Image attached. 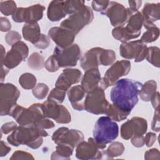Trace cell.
Here are the masks:
<instances>
[{"instance_id":"obj_22","label":"cell","mask_w":160,"mask_h":160,"mask_svg":"<svg viewBox=\"0 0 160 160\" xmlns=\"http://www.w3.org/2000/svg\"><path fill=\"white\" fill-rule=\"evenodd\" d=\"M101 79L98 68H92L85 71L81 79V86L86 92H88L99 85Z\"/></svg>"},{"instance_id":"obj_20","label":"cell","mask_w":160,"mask_h":160,"mask_svg":"<svg viewBox=\"0 0 160 160\" xmlns=\"http://www.w3.org/2000/svg\"><path fill=\"white\" fill-rule=\"evenodd\" d=\"M142 25L146 29L154 25L160 18V3H146L141 12Z\"/></svg>"},{"instance_id":"obj_12","label":"cell","mask_w":160,"mask_h":160,"mask_svg":"<svg viewBox=\"0 0 160 160\" xmlns=\"http://www.w3.org/2000/svg\"><path fill=\"white\" fill-rule=\"evenodd\" d=\"M147 49L146 44L139 39L122 42L119 47V52L121 57L127 59H134V62H139L146 58Z\"/></svg>"},{"instance_id":"obj_33","label":"cell","mask_w":160,"mask_h":160,"mask_svg":"<svg viewBox=\"0 0 160 160\" xmlns=\"http://www.w3.org/2000/svg\"><path fill=\"white\" fill-rule=\"evenodd\" d=\"M36 82L37 80L35 76L29 72L23 73L19 78V83L25 89H33L36 85Z\"/></svg>"},{"instance_id":"obj_52","label":"cell","mask_w":160,"mask_h":160,"mask_svg":"<svg viewBox=\"0 0 160 160\" xmlns=\"http://www.w3.org/2000/svg\"><path fill=\"white\" fill-rule=\"evenodd\" d=\"M129 10L131 12H134L138 11L139 8L141 6L142 1H129Z\"/></svg>"},{"instance_id":"obj_7","label":"cell","mask_w":160,"mask_h":160,"mask_svg":"<svg viewBox=\"0 0 160 160\" xmlns=\"http://www.w3.org/2000/svg\"><path fill=\"white\" fill-rule=\"evenodd\" d=\"M20 91L11 83H1L0 86V115H10L13 108L18 104Z\"/></svg>"},{"instance_id":"obj_49","label":"cell","mask_w":160,"mask_h":160,"mask_svg":"<svg viewBox=\"0 0 160 160\" xmlns=\"http://www.w3.org/2000/svg\"><path fill=\"white\" fill-rule=\"evenodd\" d=\"M11 29V24L8 19L4 17L0 18V30L2 32H7Z\"/></svg>"},{"instance_id":"obj_28","label":"cell","mask_w":160,"mask_h":160,"mask_svg":"<svg viewBox=\"0 0 160 160\" xmlns=\"http://www.w3.org/2000/svg\"><path fill=\"white\" fill-rule=\"evenodd\" d=\"M157 89V83L154 80H149L142 84L139 95L142 101L145 102L150 101L152 96L156 93Z\"/></svg>"},{"instance_id":"obj_40","label":"cell","mask_w":160,"mask_h":160,"mask_svg":"<svg viewBox=\"0 0 160 160\" xmlns=\"http://www.w3.org/2000/svg\"><path fill=\"white\" fill-rule=\"evenodd\" d=\"M66 93V91L54 88L51 91L48 99L53 100L59 104H61L64 100Z\"/></svg>"},{"instance_id":"obj_10","label":"cell","mask_w":160,"mask_h":160,"mask_svg":"<svg viewBox=\"0 0 160 160\" xmlns=\"http://www.w3.org/2000/svg\"><path fill=\"white\" fill-rule=\"evenodd\" d=\"M53 55L58 61L60 68H71L77 64L81 58V51L77 44H72L66 48L56 46L54 49Z\"/></svg>"},{"instance_id":"obj_36","label":"cell","mask_w":160,"mask_h":160,"mask_svg":"<svg viewBox=\"0 0 160 160\" xmlns=\"http://www.w3.org/2000/svg\"><path fill=\"white\" fill-rule=\"evenodd\" d=\"M112 35L115 39L122 42V43L128 42L134 39V38L127 32L124 26L114 28L112 31Z\"/></svg>"},{"instance_id":"obj_31","label":"cell","mask_w":160,"mask_h":160,"mask_svg":"<svg viewBox=\"0 0 160 160\" xmlns=\"http://www.w3.org/2000/svg\"><path fill=\"white\" fill-rule=\"evenodd\" d=\"M124 149V146L122 142L116 141L111 143L108 149L104 151V152L108 159H112L122 155Z\"/></svg>"},{"instance_id":"obj_14","label":"cell","mask_w":160,"mask_h":160,"mask_svg":"<svg viewBox=\"0 0 160 160\" xmlns=\"http://www.w3.org/2000/svg\"><path fill=\"white\" fill-rule=\"evenodd\" d=\"M132 12L122 4L115 1H109V6L104 12L109 19L110 22L115 28L123 27L128 22Z\"/></svg>"},{"instance_id":"obj_4","label":"cell","mask_w":160,"mask_h":160,"mask_svg":"<svg viewBox=\"0 0 160 160\" xmlns=\"http://www.w3.org/2000/svg\"><path fill=\"white\" fill-rule=\"evenodd\" d=\"M19 126H39L40 122L45 118L41 109V103H34L25 108L17 104L12 110L10 115Z\"/></svg>"},{"instance_id":"obj_21","label":"cell","mask_w":160,"mask_h":160,"mask_svg":"<svg viewBox=\"0 0 160 160\" xmlns=\"http://www.w3.org/2000/svg\"><path fill=\"white\" fill-rule=\"evenodd\" d=\"M104 49L99 47L92 48L88 50L80 59L81 67L84 70L98 68L101 65L100 56Z\"/></svg>"},{"instance_id":"obj_23","label":"cell","mask_w":160,"mask_h":160,"mask_svg":"<svg viewBox=\"0 0 160 160\" xmlns=\"http://www.w3.org/2000/svg\"><path fill=\"white\" fill-rule=\"evenodd\" d=\"M86 93L81 85H76L69 89L67 92L68 98L74 109L77 111L84 109L83 99Z\"/></svg>"},{"instance_id":"obj_35","label":"cell","mask_w":160,"mask_h":160,"mask_svg":"<svg viewBox=\"0 0 160 160\" xmlns=\"http://www.w3.org/2000/svg\"><path fill=\"white\" fill-rule=\"evenodd\" d=\"M64 10L66 14H72L85 5L84 1L68 0L64 1Z\"/></svg>"},{"instance_id":"obj_41","label":"cell","mask_w":160,"mask_h":160,"mask_svg":"<svg viewBox=\"0 0 160 160\" xmlns=\"http://www.w3.org/2000/svg\"><path fill=\"white\" fill-rule=\"evenodd\" d=\"M44 67L48 71L51 72H56L60 68L58 62L53 54L49 56L46 61L44 62Z\"/></svg>"},{"instance_id":"obj_25","label":"cell","mask_w":160,"mask_h":160,"mask_svg":"<svg viewBox=\"0 0 160 160\" xmlns=\"http://www.w3.org/2000/svg\"><path fill=\"white\" fill-rule=\"evenodd\" d=\"M64 1H52L47 10L48 18L52 22L59 21L67 14L64 10Z\"/></svg>"},{"instance_id":"obj_43","label":"cell","mask_w":160,"mask_h":160,"mask_svg":"<svg viewBox=\"0 0 160 160\" xmlns=\"http://www.w3.org/2000/svg\"><path fill=\"white\" fill-rule=\"evenodd\" d=\"M21 36L20 34L15 31H10L5 36V41L10 46H12L16 42L21 41Z\"/></svg>"},{"instance_id":"obj_48","label":"cell","mask_w":160,"mask_h":160,"mask_svg":"<svg viewBox=\"0 0 160 160\" xmlns=\"http://www.w3.org/2000/svg\"><path fill=\"white\" fill-rule=\"evenodd\" d=\"M156 140V134L154 132H149L144 136V144L147 147H151Z\"/></svg>"},{"instance_id":"obj_50","label":"cell","mask_w":160,"mask_h":160,"mask_svg":"<svg viewBox=\"0 0 160 160\" xmlns=\"http://www.w3.org/2000/svg\"><path fill=\"white\" fill-rule=\"evenodd\" d=\"M151 129L155 132L159 131V110H155L154 115L151 123Z\"/></svg>"},{"instance_id":"obj_29","label":"cell","mask_w":160,"mask_h":160,"mask_svg":"<svg viewBox=\"0 0 160 160\" xmlns=\"http://www.w3.org/2000/svg\"><path fill=\"white\" fill-rule=\"evenodd\" d=\"M129 114L130 112L121 110L113 104H109L106 112L107 116L109 117L112 121L117 122L125 120Z\"/></svg>"},{"instance_id":"obj_15","label":"cell","mask_w":160,"mask_h":160,"mask_svg":"<svg viewBox=\"0 0 160 160\" xmlns=\"http://www.w3.org/2000/svg\"><path fill=\"white\" fill-rule=\"evenodd\" d=\"M148 123L141 117H132L124 122L121 127V138L128 140L132 137L143 136L147 131Z\"/></svg>"},{"instance_id":"obj_2","label":"cell","mask_w":160,"mask_h":160,"mask_svg":"<svg viewBox=\"0 0 160 160\" xmlns=\"http://www.w3.org/2000/svg\"><path fill=\"white\" fill-rule=\"evenodd\" d=\"M48 136V133L43 129L36 126H19L7 138L9 144L14 146L26 145L36 149L43 142V138Z\"/></svg>"},{"instance_id":"obj_44","label":"cell","mask_w":160,"mask_h":160,"mask_svg":"<svg viewBox=\"0 0 160 160\" xmlns=\"http://www.w3.org/2000/svg\"><path fill=\"white\" fill-rule=\"evenodd\" d=\"M50 44V38L48 36L44 34H41L39 40L33 44L36 48L41 49H44L47 48Z\"/></svg>"},{"instance_id":"obj_42","label":"cell","mask_w":160,"mask_h":160,"mask_svg":"<svg viewBox=\"0 0 160 160\" xmlns=\"http://www.w3.org/2000/svg\"><path fill=\"white\" fill-rule=\"evenodd\" d=\"M109 1H92L91 6L94 11L104 14L109 6Z\"/></svg>"},{"instance_id":"obj_24","label":"cell","mask_w":160,"mask_h":160,"mask_svg":"<svg viewBox=\"0 0 160 160\" xmlns=\"http://www.w3.org/2000/svg\"><path fill=\"white\" fill-rule=\"evenodd\" d=\"M125 29L134 39L138 38L141 35V29L142 26V16L139 11L132 12L127 22Z\"/></svg>"},{"instance_id":"obj_9","label":"cell","mask_w":160,"mask_h":160,"mask_svg":"<svg viewBox=\"0 0 160 160\" xmlns=\"http://www.w3.org/2000/svg\"><path fill=\"white\" fill-rule=\"evenodd\" d=\"M41 109L45 118H51L59 124H68L71 121V114L68 109L51 99L41 103Z\"/></svg>"},{"instance_id":"obj_1","label":"cell","mask_w":160,"mask_h":160,"mask_svg":"<svg viewBox=\"0 0 160 160\" xmlns=\"http://www.w3.org/2000/svg\"><path fill=\"white\" fill-rule=\"evenodd\" d=\"M142 86L141 82L132 79H119L110 92L112 104L121 110L131 113L138 102L139 92Z\"/></svg>"},{"instance_id":"obj_55","label":"cell","mask_w":160,"mask_h":160,"mask_svg":"<svg viewBox=\"0 0 160 160\" xmlns=\"http://www.w3.org/2000/svg\"><path fill=\"white\" fill-rule=\"evenodd\" d=\"M8 72H9V69L6 68L3 65H1V82H2L4 81V79Z\"/></svg>"},{"instance_id":"obj_19","label":"cell","mask_w":160,"mask_h":160,"mask_svg":"<svg viewBox=\"0 0 160 160\" xmlns=\"http://www.w3.org/2000/svg\"><path fill=\"white\" fill-rule=\"evenodd\" d=\"M48 36L58 46L66 48L72 44L76 34L68 29L62 27H52L48 31Z\"/></svg>"},{"instance_id":"obj_32","label":"cell","mask_w":160,"mask_h":160,"mask_svg":"<svg viewBox=\"0 0 160 160\" xmlns=\"http://www.w3.org/2000/svg\"><path fill=\"white\" fill-rule=\"evenodd\" d=\"M143 33L140 40L143 43H150L158 39L159 36V29L155 24L147 28Z\"/></svg>"},{"instance_id":"obj_27","label":"cell","mask_w":160,"mask_h":160,"mask_svg":"<svg viewBox=\"0 0 160 160\" xmlns=\"http://www.w3.org/2000/svg\"><path fill=\"white\" fill-rule=\"evenodd\" d=\"M74 147L66 143H59L56 146V150L51 154V159H69L72 154Z\"/></svg>"},{"instance_id":"obj_17","label":"cell","mask_w":160,"mask_h":160,"mask_svg":"<svg viewBox=\"0 0 160 160\" xmlns=\"http://www.w3.org/2000/svg\"><path fill=\"white\" fill-rule=\"evenodd\" d=\"M84 139V134L81 131L74 129H69L66 127L58 128L52 135V140L55 144L66 143L74 148L83 141Z\"/></svg>"},{"instance_id":"obj_54","label":"cell","mask_w":160,"mask_h":160,"mask_svg":"<svg viewBox=\"0 0 160 160\" xmlns=\"http://www.w3.org/2000/svg\"><path fill=\"white\" fill-rule=\"evenodd\" d=\"M150 101L151 104L154 109V110H159V92H156V93L152 96Z\"/></svg>"},{"instance_id":"obj_47","label":"cell","mask_w":160,"mask_h":160,"mask_svg":"<svg viewBox=\"0 0 160 160\" xmlns=\"http://www.w3.org/2000/svg\"><path fill=\"white\" fill-rule=\"evenodd\" d=\"M159 151L156 148L151 149L144 153V159L146 160L159 159Z\"/></svg>"},{"instance_id":"obj_38","label":"cell","mask_w":160,"mask_h":160,"mask_svg":"<svg viewBox=\"0 0 160 160\" xmlns=\"http://www.w3.org/2000/svg\"><path fill=\"white\" fill-rule=\"evenodd\" d=\"M17 9L16 4L14 1H2L0 2V11L5 16H12Z\"/></svg>"},{"instance_id":"obj_16","label":"cell","mask_w":160,"mask_h":160,"mask_svg":"<svg viewBox=\"0 0 160 160\" xmlns=\"http://www.w3.org/2000/svg\"><path fill=\"white\" fill-rule=\"evenodd\" d=\"M105 155L104 151L101 149L93 138H89L88 141H82L76 149V157L81 160L99 159Z\"/></svg>"},{"instance_id":"obj_34","label":"cell","mask_w":160,"mask_h":160,"mask_svg":"<svg viewBox=\"0 0 160 160\" xmlns=\"http://www.w3.org/2000/svg\"><path fill=\"white\" fill-rule=\"evenodd\" d=\"M146 59L154 66L159 68V48L156 46H151L148 48Z\"/></svg>"},{"instance_id":"obj_46","label":"cell","mask_w":160,"mask_h":160,"mask_svg":"<svg viewBox=\"0 0 160 160\" xmlns=\"http://www.w3.org/2000/svg\"><path fill=\"white\" fill-rule=\"evenodd\" d=\"M18 128V126L16 123H15L13 121L6 122L1 126V133H3L4 134H8L13 131H14Z\"/></svg>"},{"instance_id":"obj_26","label":"cell","mask_w":160,"mask_h":160,"mask_svg":"<svg viewBox=\"0 0 160 160\" xmlns=\"http://www.w3.org/2000/svg\"><path fill=\"white\" fill-rule=\"evenodd\" d=\"M22 33L25 40L34 44L39 39L41 33L39 25L36 23H25L22 29Z\"/></svg>"},{"instance_id":"obj_45","label":"cell","mask_w":160,"mask_h":160,"mask_svg":"<svg viewBox=\"0 0 160 160\" xmlns=\"http://www.w3.org/2000/svg\"><path fill=\"white\" fill-rule=\"evenodd\" d=\"M10 159H34V158L31 154L28 152L16 151L12 154Z\"/></svg>"},{"instance_id":"obj_53","label":"cell","mask_w":160,"mask_h":160,"mask_svg":"<svg viewBox=\"0 0 160 160\" xmlns=\"http://www.w3.org/2000/svg\"><path fill=\"white\" fill-rule=\"evenodd\" d=\"M11 148L8 146L6 142H4L3 141H1L0 142V156L3 157L4 156H6L10 151Z\"/></svg>"},{"instance_id":"obj_5","label":"cell","mask_w":160,"mask_h":160,"mask_svg":"<svg viewBox=\"0 0 160 160\" xmlns=\"http://www.w3.org/2000/svg\"><path fill=\"white\" fill-rule=\"evenodd\" d=\"M94 14L91 8L84 5L75 13L61 22V27L72 31L76 35L79 33L86 26L92 22Z\"/></svg>"},{"instance_id":"obj_37","label":"cell","mask_w":160,"mask_h":160,"mask_svg":"<svg viewBox=\"0 0 160 160\" xmlns=\"http://www.w3.org/2000/svg\"><path fill=\"white\" fill-rule=\"evenodd\" d=\"M116 59V53L111 49H103L100 56L101 65L108 66L112 64Z\"/></svg>"},{"instance_id":"obj_39","label":"cell","mask_w":160,"mask_h":160,"mask_svg":"<svg viewBox=\"0 0 160 160\" xmlns=\"http://www.w3.org/2000/svg\"><path fill=\"white\" fill-rule=\"evenodd\" d=\"M32 94L33 96L38 99H44L49 92L48 86L44 83H38L36 86L32 89Z\"/></svg>"},{"instance_id":"obj_8","label":"cell","mask_w":160,"mask_h":160,"mask_svg":"<svg viewBox=\"0 0 160 160\" xmlns=\"http://www.w3.org/2000/svg\"><path fill=\"white\" fill-rule=\"evenodd\" d=\"M131 70V62L128 60L117 61L106 71L101 79L99 86L104 89L114 86L123 76L127 75Z\"/></svg>"},{"instance_id":"obj_51","label":"cell","mask_w":160,"mask_h":160,"mask_svg":"<svg viewBox=\"0 0 160 160\" xmlns=\"http://www.w3.org/2000/svg\"><path fill=\"white\" fill-rule=\"evenodd\" d=\"M131 142L134 146L136 148H141L144 145V136L143 135L132 137L131 138Z\"/></svg>"},{"instance_id":"obj_6","label":"cell","mask_w":160,"mask_h":160,"mask_svg":"<svg viewBox=\"0 0 160 160\" xmlns=\"http://www.w3.org/2000/svg\"><path fill=\"white\" fill-rule=\"evenodd\" d=\"M109 104L104 89L99 85L88 92L84 101V110L96 115L106 114Z\"/></svg>"},{"instance_id":"obj_18","label":"cell","mask_w":160,"mask_h":160,"mask_svg":"<svg viewBox=\"0 0 160 160\" xmlns=\"http://www.w3.org/2000/svg\"><path fill=\"white\" fill-rule=\"evenodd\" d=\"M82 72L78 69L66 68L59 76L55 83V88L68 91L72 84L80 82Z\"/></svg>"},{"instance_id":"obj_11","label":"cell","mask_w":160,"mask_h":160,"mask_svg":"<svg viewBox=\"0 0 160 160\" xmlns=\"http://www.w3.org/2000/svg\"><path fill=\"white\" fill-rule=\"evenodd\" d=\"M29 48L26 43L19 41L11 46V49L6 54L1 64L9 69L18 66L28 56Z\"/></svg>"},{"instance_id":"obj_30","label":"cell","mask_w":160,"mask_h":160,"mask_svg":"<svg viewBox=\"0 0 160 160\" xmlns=\"http://www.w3.org/2000/svg\"><path fill=\"white\" fill-rule=\"evenodd\" d=\"M44 57L38 52H34L29 56L28 59V66L36 71H39L44 67Z\"/></svg>"},{"instance_id":"obj_13","label":"cell","mask_w":160,"mask_h":160,"mask_svg":"<svg viewBox=\"0 0 160 160\" xmlns=\"http://www.w3.org/2000/svg\"><path fill=\"white\" fill-rule=\"evenodd\" d=\"M45 7L40 4H34L28 8H18L12 19L16 22L36 23L43 16Z\"/></svg>"},{"instance_id":"obj_3","label":"cell","mask_w":160,"mask_h":160,"mask_svg":"<svg viewBox=\"0 0 160 160\" xmlns=\"http://www.w3.org/2000/svg\"><path fill=\"white\" fill-rule=\"evenodd\" d=\"M93 139L99 147L104 149L106 144L115 140L119 134V127L116 121L108 116H101L96 122L93 129Z\"/></svg>"}]
</instances>
